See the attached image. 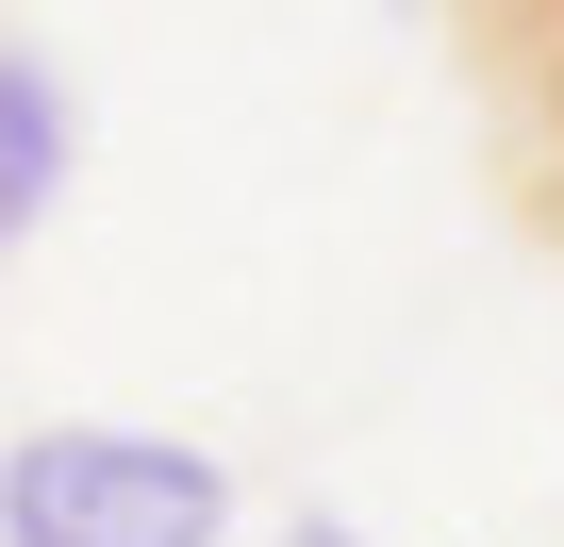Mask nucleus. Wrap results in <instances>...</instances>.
Returning <instances> with one entry per match:
<instances>
[{"label": "nucleus", "instance_id": "f257e3e1", "mask_svg": "<svg viewBox=\"0 0 564 547\" xmlns=\"http://www.w3.org/2000/svg\"><path fill=\"white\" fill-rule=\"evenodd\" d=\"M232 464L166 431H34L0 448V547H216Z\"/></svg>", "mask_w": 564, "mask_h": 547}, {"label": "nucleus", "instance_id": "39448f33", "mask_svg": "<svg viewBox=\"0 0 564 547\" xmlns=\"http://www.w3.org/2000/svg\"><path fill=\"white\" fill-rule=\"evenodd\" d=\"M300 547H366V530H349V514H300Z\"/></svg>", "mask_w": 564, "mask_h": 547}, {"label": "nucleus", "instance_id": "7ed1b4c3", "mask_svg": "<svg viewBox=\"0 0 564 547\" xmlns=\"http://www.w3.org/2000/svg\"><path fill=\"white\" fill-rule=\"evenodd\" d=\"M51 199H67V84L34 51H0V249H18Z\"/></svg>", "mask_w": 564, "mask_h": 547}, {"label": "nucleus", "instance_id": "f03ea898", "mask_svg": "<svg viewBox=\"0 0 564 547\" xmlns=\"http://www.w3.org/2000/svg\"><path fill=\"white\" fill-rule=\"evenodd\" d=\"M481 117H498V183H514V216L564 249V34H547L531 67H498V84H481Z\"/></svg>", "mask_w": 564, "mask_h": 547}, {"label": "nucleus", "instance_id": "20e7f679", "mask_svg": "<svg viewBox=\"0 0 564 547\" xmlns=\"http://www.w3.org/2000/svg\"><path fill=\"white\" fill-rule=\"evenodd\" d=\"M448 34H465V67L498 84V67H531V51L564 34V0H448Z\"/></svg>", "mask_w": 564, "mask_h": 547}]
</instances>
